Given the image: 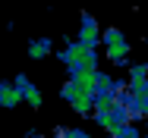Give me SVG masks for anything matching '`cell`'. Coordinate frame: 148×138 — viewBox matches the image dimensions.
Listing matches in <instances>:
<instances>
[{"label": "cell", "instance_id": "1", "mask_svg": "<svg viewBox=\"0 0 148 138\" xmlns=\"http://www.w3.org/2000/svg\"><path fill=\"white\" fill-rule=\"evenodd\" d=\"M60 63L66 66V72H76V69H82V66H95V69H98V47L82 44V41L76 38V41H69V44L60 50Z\"/></svg>", "mask_w": 148, "mask_h": 138}, {"label": "cell", "instance_id": "2", "mask_svg": "<svg viewBox=\"0 0 148 138\" xmlns=\"http://www.w3.org/2000/svg\"><path fill=\"white\" fill-rule=\"evenodd\" d=\"M60 97H63V101H66L76 113H79V116L95 113V94H91V91H85V88H79L73 79H66V85L60 88Z\"/></svg>", "mask_w": 148, "mask_h": 138}, {"label": "cell", "instance_id": "3", "mask_svg": "<svg viewBox=\"0 0 148 138\" xmlns=\"http://www.w3.org/2000/svg\"><path fill=\"white\" fill-rule=\"evenodd\" d=\"M101 44L107 47V60H110V63H126V56H129V41H126V35H123L120 28H104Z\"/></svg>", "mask_w": 148, "mask_h": 138}, {"label": "cell", "instance_id": "4", "mask_svg": "<svg viewBox=\"0 0 148 138\" xmlns=\"http://www.w3.org/2000/svg\"><path fill=\"white\" fill-rule=\"evenodd\" d=\"M101 35H104V31H101V25L95 22V16L82 13V22H79V35H76V38H79L82 44H91V47H98V44H101Z\"/></svg>", "mask_w": 148, "mask_h": 138}, {"label": "cell", "instance_id": "5", "mask_svg": "<svg viewBox=\"0 0 148 138\" xmlns=\"http://www.w3.org/2000/svg\"><path fill=\"white\" fill-rule=\"evenodd\" d=\"M13 82L19 85V91H22V101L29 104L32 110H38V107H41V101H44V97H41V91H38V85L32 82V79L25 75V72H19V75H16Z\"/></svg>", "mask_w": 148, "mask_h": 138}, {"label": "cell", "instance_id": "6", "mask_svg": "<svg viewBox=\"0 0 148 138\" xmlns=\"http://www.w3.org/2000/svg\"><path fill=\"white\" fill-rule=\"evenodd\" d=\"M19 104H25V101H22L19 85L3 79V82H0V107H3V110H13V107H19Z\"/></svg>", "mask_w": 148, "mask_h": 138}, {"label": "cell", "instance_id": "7", "mask_svg": "<svg viewBox=\"0 0 148 138\" xmlns=\"http://www.w3.org/2000/svg\"><path fill=\"white\" fill-rule=\"evenodd\" d=\"M51 50H54L51 38H35V41H29V60H44Z\"/></svg>", "mask_w": 148, "mask_h": 138}, {"label": "cell", "instance_id": "8", "mask_svg": "<svg viewBox=\"0 0 148 138\" xmlns=\"http://www.w3.org/2000/svg\"><path fill=\"white\" fill-rule=\"evenodd\" d=\"M126 82H129V85H145V82H148V66H145V63H132Z\"/></svg>", "mask_w": 148, "mask_h": 138}, {"label": "cell", "instance_id": "9", "mask_svg": "<svg viewBox=\"0 0 148 138\" xmlns=\"http://www.w3.org/2000/svg\"><path fill=\"white\" fill-rule=\"evenodd\" d=\"M54 138H91L88 132H82V129H57Z\"/></svg>", "mask_w": 148, "mask_h": 138}, {"label": "cell", "instance_id": "10", "mask_svg": "<svg viewBox=\"0 0 148 138\" xmlns=\"http://www.w3.org/2000/svg\"><path fill=\"white\" fill-rule=\"evenodd\" d=\"M114 135H117V138H142V135H139V129H136L132 122H126V126H123V129H117Z\"/></svg>", "mask_w": 148, "mask_h": 138}, {"label": "cell", "instance_id": "11", "mask_svg": "<svg viewBox=\"0 0 148 138\" xmlns=\"http://www.w3.org/2000/svg\"><path fill=\"white\" fill-rule=\"evenodd\" d=\"M29 138H47V135H38V132H29Z\"/></svg>", "mask_w": 148, "mask_h": 138}, {"label": "cell", "instance_id": "12", "mask_svg": "<svg viewBox=\"0 0 148 138\" xmlns=\"http://www.w3.org/2000/svg\"><path fill=\"white\" fill-rule=\"evenodd\" d=\"M142 113H145V119H148V101H145V104H142Z\"/></svg>", "mask_w": 148, "mask_h": 138}, {"label": "cell", "instance_id": "13", "mask_svg": "<svg viewBox=\"0 0 148 138\" xmlns=\"http://www.w3.org/2000/svg\"><path fill=\"white\" fill-rule=\"evenodd\" d=\"M0 110H3V107H0Z\"/></svg>", "mask_w": 148, "mask_h": 138}]
</instances>
